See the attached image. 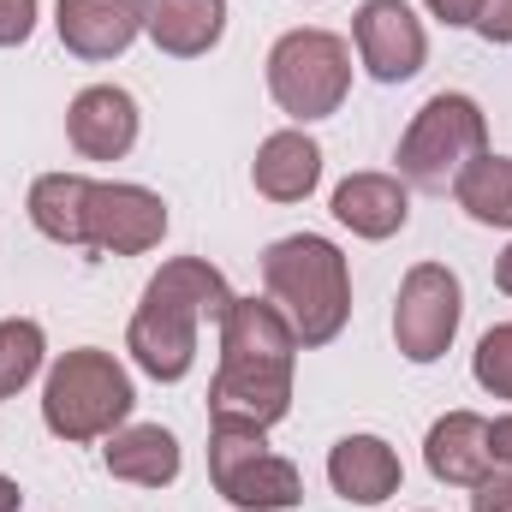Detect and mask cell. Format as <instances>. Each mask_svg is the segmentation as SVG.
<instances>
[{
    "mask_svg": "<svg viewBox=\"0 0 512 512\" xmlns=\"http://www.w3.org/2000/svg\"><path fill=\"white\" fill-rule=\"evenodd\" d=\"M143 6L149 0H60L54 6V30L66 42V54L78 60H114L126 54L143 30Z\"/></svg>",
    "mask_w": 512,
    "mask_h": 512,
    "instance_id": "cell-12",
    "label": "cell"
},
{
    "mask_svg": "<svg viewBox=\"0 0 512 512\" xmlns=\"http://www.w3.org/2000/svg\"><path fill=\"white\" fill-rule=\"evenodd\" d=\"M334 221L352 227L358 239H393L411 221V191L393 173H352L334 191Z\"/></svg>",
    "mask_w": 512,
    "mask_h": 512,
    "instance_id": "cell-15",
    "label": "cell"
},
{
    "mask_svg": "<svg viewBox=\"0 0 512 512\" xmlns=\"http://www.w3.org/2000/svg\"><path fill=\"white\" fill-rule=\"evenodd\" d=\"M36 30V0H0V48H24Z\"/></svg>",
    "mask_w": 512,
    "mask_h": 512,
    "instance_id": "cell-23",
    "label": "cell"
},
{
    "mask_svg": "<svg viewBox=\"0 0 512 512\" xmlns=\"http://www.w3.org/2000/svg\"><path fill=\"white\" fill-rule=\"evenodd\" d=\"M167 233V203L149 185H90L84 203V251L108 256H143Z\"/></svg>",
    "mask_w": 512,
    "mask_h": 512,
    "instance_id": "cell-9",
    "label": "cell"
},
{
    "mask_svg": "<svg viewBox=\"0 0 512 512\" xmlns=\"http://www.w3.org/2000/svg\"><path fill=\"white\" fill-rule=\"evenodd\" d=\"M483 42H512V0H483V12H477V24H471Z\"/></svg>",
    "mask_w": 512,
    "mask_h": 512,
    "instance_id": "cell-25",
    "label": "cell"
},
{
    "mask_svg": "<svg viewBox=\"0 0 512 512\" xmlns=\"http://www.w3.org/2000/svg\"><path fill=\"white\" fill-rule=\"evenodd\" d=\"M102 459H108V471L120 483H137V489H167L179 477V465H185L179 441L161 423H126V429H114L108 447H102Z\"/></svg>",
    "mask_w": 512,
    "mask_h": 512,
    "instance_id": "cell-18",
    "label": "cell"
},
{
    "mask_svg": "<svg viewBox=\"0 0 512 512\" xmlns=\"http://www.w3.org/2000/svg\"><path fill=\"white\" fill-rule=\"evenodd\" d=\"M42 358H48L42 322H30V316H6V322H0V399H12L18 387L36 382Z\"/></svg>",
    "mask_w": 512,
    "mask_h": 512,
    "instance_id": "cell-21",
    "label": "cell"
},
{
    "mask_svg": "<svg viewBox=\"0 0 512 512\" xmlns=\"http://www.w3.org/2000/svg\"><path fill=\"white\" fill-rule=\"evenodd\" d=\"M262 286H268L274 310L292 322L298 346L340 340V328L352 316V268L334 239H322V233L274 239L262 251Z\"/></svg>",
    "mask_w": 512,
    "mask_h": 512,
    "instance_id": "cell-3",
    "label": "cell"
},
{
    "mask_svg": "<svg viewBox=\"0 0 512 512\" xmlns=\"http://www.w3.org/2000/svg\"><path fill=\"white\" fill-rule=\"evenodd\" d=\"M328 483H334L340 501L382 507L387 495H399L405 465H399V453L387 447L382 435H346V441H334V453H328Z\"/></svg>",
    "mask_w": 512,
    "mask_h": 512,
    "instance_id": "cell-14",
    "label": "cell"
},
{
    "mask_svg": "<svg viewBox=\"0 0 512 512\" xmlns=\"http://www.w3.org/2000/svg\"><path fill=\"white\" fill-rule=\"evenodd\" d=\"M298 334L274 310V298H233L221 322V370L209 382V417H239L274 429L292 411Z\"/></svg>",
    "mask_w": 512,
    "mask_h": 512,
    "instance_id": "cell-1",
    "label": "cell"
},
{
    "mask_svg": "<svg viewBox=\"0 0 512 512\" xmlns=\"http://www.w3.org/2000/svg\"><path fill=\"white\" fill-rule=\"evenodd\" d=\"M346 90H352V48L334 30H286L268 48V96L298 126L340 114Z\"/></svg>",
    "mask_w": 512,
    "mask_h": 512,
    "instance_id": "cell-7",
    "label": "cell"
},
{
    "mask_svg": "<svg viewBox=\"0 0 512 512\" xmlns=\"http://www.w3.org/2000/svg\"><path fill=\"white\" fill-rule=\"evenodd\" d=\"M209 483L239 512H292L304 501L298 465L268 447V429L239 417H209Z\"/></svg>",
    "mask_w": 512,
    "mask_h": 512,
    "instance_id": "cell-5",
    "label": "cell"
},
{
    "mask_svg": "<svg viewBox=\"0 0 512 512\" xmlns=\"http://www.w3.org/2000/svg\"><path fill=\"white\" fill-rule=\"evenodd\" d=\"M453 197L459 209L477 221V227H512V155H477L459 179H453Z\"/></svg>",
    "mask_w": 512,
    "mask_h": 512,
    "instance_id": "cell-20",
    "label": "cell"
},
{
    "mask_svg": "<svg viewBox=\"0 0 512 512\" xmlns=\"http://www.w3.org/2000/svg\"><path fill=\"white\" fill-rule=\"evenodd\" d=\"M227 310H233L227 274L209 256H173V262H161V274L143 286V298L131 310L126 352L137 358L143 376L185 382L197 364V328L227 322Z\"/></svg>",
    "mask_w": 512,
    "mask_h": 512,
    "instance_id": "cell-2",
    "label": "cell"
},
{
    "mask_svg": "<svg viewBox=\"0 0 512 512\" xmlns=\"http://www.w3.org/2000/svg\"><path fill=\"white\" fill-rule=\"evenodd\" d=\"M423 465L435 483L447 489H477L489 471H495V453H489V417L477 411H447L429 441H423Z\"/></svg>",
    "mask_w": 512,
    "mask_h": 512,
    "instance_id": "cell-13",
    "label": "cell"
},
{
    "mask_svg": "<svg viewBox=\"0 0 512 512\" xmlns=\"http://www.w3.org/2000/svg\"><path fill=\"white\" fill-rule=\"evenodd\" d=\"M471 376L483 393L512 399V322H495L483 340H477V358H471Z\"/></svg>",
    "mask_w": 512,
    "mask_h": 512,
    "instance_id": "cell-22",
    "label": "cell"
},
{
    "mask_svg": "<svg viewBox=\"0 0 512 512\" xmlns=\"http://www.w3.org/2000/svg\"><path fill=\"white\" fill-rule=\"evenodd\" d=\"M143 36L173 60H197L227 36V0H149Z\"/></svg>",
    "mask_w": 512,
    "mask_h": 512,
    "instance_id": "cell-16",
    "label": "cell"
},
{
    "mask_svg": "<svg viewBox=\"0 0 512 512\" xmlns=\"http://www.w3.org/2000/svg\"><path fill=\"white\" fill-rule=\"evenodd\" d=\"M459 316H465L459 274L447 262H417L399 280V304H393V346H399V358H411V364L447 358V346L459 334Z\"/></svg>",
    "mask_w": 512,
    "mask_h": 512,
    "instance_id": "cell-8",
    "label": "cell"
},
{
    "mask_svg": "<svg viewBox=\"0 0 512 512\" xmlns=\"http://www.w3.org/2000/svg\"><path fill=\"white\" fill-rule=\"evenodd\" d=\"M24 507V495H18V483L12 477H0V512H18Z\"/></svg>",
    "mask_w": 512,
    "mask_h": 512,
    "instance_id": "cell-28",
    "label": "cell"
},
{
    "mask_svg": "<svg viewBox=\"0 0 512 512\" xmlns=\"http://www.w3.org/2000/svg\"><path fill=\"white\" fill-rule=\"evenodd\" d=\"M495 286H501V292L512 298V245L501 251V262H495Z\"/></svg>",
    "mask_w": 512,
    "mask_h": 512,
    "instance_id": "cell-29",
    "label": "cell"
},
{
    "mask_svg": "<svg viewBox=\"0 0 512 512\" xmlns=\"http://www.w3.org/2000/svg\"><path fill=\"white\" fill-rule=\"evenodd\" d=\"M90 185L84 173H42L30 185V227L54 245H72L84 251V203H90Z\"/></svg>",
    "mask_w": 512,
    "mask_h": 512,
    "instance_id": "cell-19",
    "label": "cell"
},
{
    "mask_svg": "<svg viewBox=\"0 0 512 512\" xmlns=\"http://www.w3.org/2000/svg\"><path fill=\"white\" fill-rule=\"evenodd\" d=\"M423 6H429L441 24H453V30H459V24H477V12H483V0H423Z\"/></svg>",
    "mask_w": 512,
    "mask_h": 512,
    "instance_id": "cell-26",
    "label": "cell"
},
{
    "mask_svg": "<svg viewBox=\"0 0 512 512\" xmlns=\"http://www.w3.org/2000/svg\"><path fill=\"white\" fill-rule=\"evenodd\" d=\"M471 512H512V471L495 465L477 489H471Z\"/></svg>",
    "mask_w": 512,
    "mask_h": 512,
    "instance_id": "cell-24",
    "label": "cell"
},
{
    "mask_svg": "<svg viewBox=\"0 0 512 512\" xmlns=\"http://www.w3.org/2000/svg\"><path fill=\"white\" fill-rule=\"evenodd\" d=\"M66 137L84 161H120L137 143V102L120 84H90L66 108Z\"/></svg>",
    "mask_w": 512,
    "mask_h": 512,
    "instance_id": "cell-11",
    "label": "cell"
},
{
    "mask_svg": "<svg viewBox=\"0 0 512 512\" xmlns=\"http://www.w3.org/2000/svg\"><path fill=\"white\" fill-rule=\"evenodd\" d=\"M489 149V114L459 96V90H441L417 108V120L399 137V179L417 185V191H447L477 155Z\"/></svg>",
    "mask_w": 512,
    "mask_h": 512,
    "instance_id": "cell-6",
    "label": "cell"
},
{
    "mask_svg": "<svg viewBox=\"0 0 512 512\" xmlns=\"http://www.w3.org/2000/svg\"><path fill=\"white\" fill-rule=\"evenodd\" d=\"M131 405H137V393H131L126 364L102 346L66 352L42 387V423L60 441H108L114 429H126Z\"/></svg>",
    "mask_w": 512,
    "mask_h": 512,
    "instance_id": "cell-4",
    "label": "cell"
},
{
    "mask_svg": "<svg viewBox=\"0 0 512 512\" xmlns=\"http://www.w3.org/2000/svg\"><path fill=\"white\" fill-rule=\"evenodd\" d=\"M352 42H358V60L376 84H405L429 60V36L405 0H364L352 18Z\"/></svg>",
    "mask_w": 512,
    "mask_h": 512,
    "instance_id": "cell-10",
    "label": "cell"
},
{
    "mask_svg": "<svg viewBox=\"0 0 512 512\" xmlns=\"http://www.w3.org/2000/svg\"><path fill=\"white\" fill-rule=\"evenodd\" d=\"M489 453H495V465L512 471V417H495L489 423Z\"/></svg>",
    "mask_w": 512,
    "mask_h": 512,
    "instance_id": "cell-27",
    "label": "cell"
},
{
    "mask_svg": "<svg viewBox=\"0 0 512 512\" xmlns=\"http://www.w3.org/2000/svg\"><path fill=\"white\" fill-rule=\"evenodd\" d=\"M316 179H322V149H316V137H304V131H274V137H262V149H256V161H251V185L268 203H304V197L316 191Z\"/></svg>",
    "mask_w": 512,
    "mask_h": 512,
    "instance_id": "cell-17",
    "label": "cell"
}]
</instances>
